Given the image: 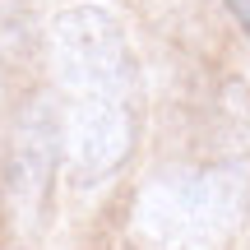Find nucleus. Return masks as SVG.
<instances>
[{
	"instance_id": "1",
	"label": "nucleus",
	"mask_w": 250,
	"mask_h": 250,
	"mask_svg": "<svg viewBox=\"0 0 250 250\" xmlns=\"http://www.w3.org/2000/svg\"><path fill=\"white\" fill-rule=\"evenodd\" d=\"M51 79L61 93L65 171L102 186L130 162L139 134V61L121 14L98 0L65 5L46 28Z\"/></svg>"
},
{
	"instance_id": "2",
	"label": "nucleus",
	"mask_w": 250,
	"mask_h": 250,
	"mask_svg": "<svg viewBox=\"0 0 250 250\" xmlns=\"http://www.w3.org/2000/svg\"><path fill=\"white\" fill-rule=\"evenodd\" d=\"M250 213V176L232 162L162 167L134 190V250H232Z\"/></svg>"
},
{
	"instance_id": "3",
	"label": "nucleus",
	"mask_w": 250,
	"mask_h": 250,
	"mask_svg": "<svg viewBox=\"0 0 250 250\" xmlns=\"http://www.w3.org/2000/svg\"><path fill=\"white\" fill-rule=\"evenodd\" d=\"M65 162V139H61V107L51 98H33L14 121L9 139V208L23 227H37L51 204L56 171Z\"/></svg>"
},
{
	"instance_id": "4",
	"label": "nucleus",
	"mask_w": 250,
	"mask_h": 250,
	"mask_svg": "<svg viewBox=\"0 0 250 250\" xmlns=\"http://www.w3.org/2000/svg\"><path fill=\"white\" fill-rule=\"evenodd\" d=\"M227 9H232V19L241 23V33H246V42H250V0H227Z\"/></svg>"
}]
</instances>
